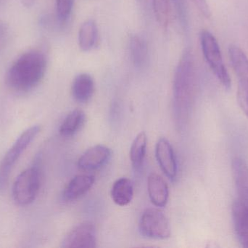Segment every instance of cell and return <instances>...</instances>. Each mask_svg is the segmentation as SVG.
Masks as SVG:
<instances>
[{
    "instance_id": "cell-1",
    "label": "cell",
    "mask_w": 248,
    "mask_h": 248,
    "mask_svg": "<svg viewBox=\"0 0 248 248\" xmlns=\"http://www.w3.org/2000/svg\"><path fill=\"white\" fill-rule=\"evenodd\" d=\"M196 94V66L191 50L184 52L173 79V100L176 119L179 127L186 125Z\"/></svg>"
},
{
    "instance_id": "cell-10",
    "label": "cell",
    "mask_w": 248,
    "mask_h": 248,
    "mask_svg": "<svg viewBox=\"0 0 248 248\" xmlns=\"http://www.w3.org/2000/svg\"><path fill=\"white\" fill-rule=\"evenodd\" d=\"M147 191L152 203L157 208H164L169 198V189L163 178L155 173L149 175Z\"/></svg>"
},
{
    "instance_id": "cell-7",
    "label": "cell",
    "mask_w": 248,
    "mask_h": 248,
    "mask_svg": "<svg viewBox=\"0 0 248 248\" xmlns=\"http://www.w3.org/2000/svg\"><path fill=\"white\" fill-rule=\"evenodd\" d=\"M97 244L96 229L91 223H82L74 227L64 238L65 248H93Z\"/></svg>"
},
{
    "instance_id": "cell-5",
    "label": "cell",
    "mask_w": 248,
    "mask_h": 248,
    "mask_svg": "<svg viewBox=\"0 0 248 248\" xmlns=\"http://www.w3.org/2000/svg\"><path fill=\"white\" fill-rule=\"evenodd\" d=\"M40 183V173L37 166L22 172L13 185V197L16 204L26 206L32 203L39 194Z\"/></svg>"
},
{
    "instance_id": "cell-9",
    "label": "cell",
    "mask_w": 248,
    "mask_h": 248,
    "mask_svg": "<svg viewBox=\"0 0 248 248\" xmlns=\"http://www.w3.org/2000/svg\"><path fill=\"white\" fill-rule=\"evenodd\" d=\"M111 157V150L103 145L89 149L78 161V166L84 170H94L106 164Z\"/></svg>"
},
{
    "instance_id": "cell-3",
    "label": "cell",
    "mask_w": 248,
    "mask_h": 248,
    "mask_svg": "<svg viewBox=\"0 0 248 248\" xmlns=\"http://www.w3.org/2000/svg\"><path fill=\"white\" fill-rule=\"evenodd\" d=\"M201 48L207 64L224 88L231 87V78L226 68L218 41L208 30H202L200 34Z\"/></svg>"
},
{
    "instance_id": "cell-4",
    "label": "cell",
    "mask_w": 248,
    "mask_h": 248,
    "mask_svg": "<svg viewBox=\"0 0 248 248\" xmlns=\"http://www.w3.org/2000/svg\"><path fill=\"white\" fill-rule=\"evenodd\" d=\"M40 131L39 125H33L22 132L0 162V192L6 188L13 166Z\"/></svg>"
},
{
    "instance_id": "cell-23",
    "label": "cell",
    "mask_w": 248,
    "mask_h": 248,
    "mask_svg": "<svg viewBox=\"0 0 248 248\" xmlns=\"http://www.w3.org/2000/svg\"><path fill=\"white\" fill-rule=\"evenodd\" d=\"M193 1L198 10L205 17L209 18L211 17V10L207 0H193Z\"/></svg>"
},
{
    "instance_id": "cell-19",
    "label": "cell",
    "mask_w": 248,
    "mask_h": 248,
    "mask_svg": "<svg viewBox=\"0 0 248 248\" xmlns=\"http://www.w3.org/2000/svg\"><path fill=\"white\" fill-rule=\"evenodd\" d=\"M147 137L145 132H141L134 138L130 149V160L133 167L139 170L142 167L147 151Z\"/></svg>"
},
{
    "instance_id": "cell-18",
    "label": "cell",
    "mask_w": 248,
    "mask_h": 248,
    "mask_svg": "<svg viewBox=\"0 0 248 248\" xmlns=\"http://www.w3.org/2000/svg\"><path fill=\"white\" fill-rule=\"evenodd\" d=\"M130 52L135 67L143 68L148 58V45L144 38L139 35H133L130 39Z\"/></svg>"
},
{
    "instance_id": "cell-13",
    "label": "cell",
    "mask_w": 248,
    "mask_h": 248,
    "mask_svg": "<svg viewBox=\"0 0 248 248\" xmlns=\"http://www.w3.org/2000/svg\"><path fill=\"white\" fill-rule=\"evenodd\" d=\"M94 177L91 175H78L65 186L62 198L67 202L76 200L85 195L94 185Z\"/></svg>"
},
{
    "instance_id": "cell-2",
    "label": "cell",
    "mask_w": 248,
    "mask_h": 248,
    "mask_svg": "<svg viewBox=\"0 0 248 248\" xmlns=\"http://www.w3.org/2000/svg\"><path fill=\"white\" fill-rule=\"evenodd\" d=\"M46 69L45 54L38 50H30L12 64L6 74V84L17 93L30 91L43 80Z\"/></svg>"
},
{
    "instance_id": "cell-14",
    "label": "cell",
    "mask_w": 248,
    "mask_h": 248,
    "mask_svg": "<svg viewBox=\"0 0 248 248\" xmlns=\"http://www.w3.org/2000/svg\"><path fill=\"white\" fill-rule=\"evenodd\" d=\"M94 93V82L88 74H80L72 84V95L78 103H87Z\"/></svg>"
},
{
    "instance_id": "cell-16",
    "label": "cell",
    "mask_w": 248,
    "mask_h": 248,
    "mask_svg": "<svg viewBox=\"0 0 248 248\" xmlns=\"http://www.w3.org/2000/svg\"><path fill=\"white\" fill-rule=\"evenodd\" d=\"M134 196L132 182L127 178H121L115 182L112 186L111 198L113 202L119 206L124 207L131 202Z\"/></svg>"
},
{
    "instance_id": "cell-20",
    "label": "cell",
    "mask_w": 248,
    "mask_h": 248,
    "mask_svg": "<svg viewBox=\"0 0 248 248\" xmlns=\"http://www.w3.org/2000/svg\"><path fill=\"white\" fill-rule=\"evenodd\" d=\"M156 20L164 29L170 21V4L169 0H152Z\"/></svg>"
},
{
    "instance_id": "cell-21",
    "label": "cell",
    "mask_w": 248,
    "mask_h": 248,
    "mask_svg": "<svg viewBox=\"0 0 248 248\" xmlns=\"http://www.w3.org/2000/svg\"><path fill=\"white\" fill-rule=\"evenodd\" d=\"M74 5V0H56L57 17L61 23L68 20Z\"/></svg>"
},
{
    "instance_id": "cell-6",
    "label": "cell",
    "mask_w": 248,
    "mask_h": 248,
    "mask_svg": "<svg viewBox=\"0 0 248 248\" xmlns=\"http://www.w3.org/2000/svg\"><path fill=\"white\" fill-rule=\"evenodd\" d=\"M139 228L144 237L154 240H166L171 234L169 219L157 208H148L143 212Z\"/></svg>"
},
{
    "instance_id": "cell-11",
    "label": "cell",
    "mask_w": 248,
    "mask_h": 248,
    "mask_svg": "<svg viewBox=\"0 0 248 248\" xmlns=\"http://www.w3.org/2000/svg\"><path fill=\"white\" fill-rule=\"evenodd\" d=\"M232 171L238 194V199L248 208V165L243 159L235 157L232 162Z\"/></svg>"
},
{
    "instance_id": "cell-15",
    "label": "cell",
    "mask_w": 248,
    "mask_h": 248,
    "mask_svg": "<svg viewBox=\"0 0 248 248\" xmlns=\"http://www.w3.org/2000/svg\"><path fill=\"white\" fill-rule=\"evenodd\" d=\"M99 40L98 28L95 21L88 20L84 22L78 31L79 48L83 51H90L97 46Z\"/></svg>"
},
{
    "instance_id": "cell-24",
    "label": "cell",
    "mask_w": 248,
    "mask_h": 248,
    "mask_svg": "<svg viewBox=\"0 0 248 248\" xmlns=\"http://www.w3.org/2000/svg\"><path fill=\"white\" fill-rule=\"evenodd\" d=\"M9 28L7 23L0 21V49L4 47L8 36Z\"/></svg>"
},
{
    "instance_id": "cell-12",
    "label": "cell",
    "mask_w": 248,
    "mask_h": 248,
    "mask_svg": "<svg viewBox=\"0 0 248 248\" xmlns=\"http://www.w3.org/2000/svg\"><path fill=\"white\" fill-rule=\"evenodd\" d=\"M232 211L238 241L243 247L248 248V208L237 199L233 202Z\"/></svg>"
},
{
    "instance_id": "cell-17",
    "label": "cell",
    "mask_w": 248,
    "mask_h": 248,
    "mask_svg": "<svg viewBox=\"0 0 248 248\" xmlns=\"http://www.w3.org/2000/svg\"><path fill=\"white\" fill-rule=\"evenodd\" d=\"M86 115L81 109H75L65 118L60 127V134L65 138L74 136L84 126Z\"/></svg>"
},
{
    "instance_id": "cell-22",
    "label": "cell",
    "mask_w": 248,
    "mask_h": 248,
    "mask_svg": "<svg viewBox=\"0 0 248 248\" xmlns=\"http://www.w3.org/2000/svg\"><path fill=\"white\" fill-rule=\"evenodd\" d=\"M172 2L177 13L181 24L183 26L184 29H186L188 25L187 7H186V0H172Z\"/></svg>"
},
{
    "instance_id": "cell-8",
    "label": "cell",
    "mask_w": 248,
    "mask_h": 248,
    "mask_svg": "<svg viewBox=\"0 0 248 248\" xmlns=\"http://www.w3.org/2000/svg\"><path fill=\"white\" fill-rule=\"evenodd\" d=\"M155 155L162 171L169 179L174 180L178 173L177 160L171 144L166 138L157 141Z\"/></svg>"
},
{
    "instance_id": "cell-25",
    "label": "cell",
    "mask_w": 248,
    "mask_h": 248,
    "mask_svg": "<svg viewBox=\"0 0 248 248\" xmlns=\"http://www.w3.org/2000/svg\"><path fill=\"white\" fill-rule=\"evenodd\" d=\"M35 1H36V0H22L23 6L27 7V8L31 7L34 4Z\"/></svg>"
}]
</instances>
